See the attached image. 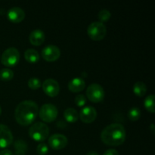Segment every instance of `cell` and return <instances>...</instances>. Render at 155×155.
Masks as SVG:
<instances>
[{"label": "cell", "mask_w": 155, "mask_h": 155, "mask_svg": "<svg viewBox=\"0 0 155 155\" xmlns=\"http://www.w3.org/2000/svg\"><path fill=\"white\" fill-rule=\"evenodd\" d=\"M39 107L35 101L25 100L18 104L15 110V118L20 125L28 126L36 120Z\"/></svg>", "instance_id": "1"}, {"label": "cell", "mask_w": 155, "mask_h": 155, "mask_svg": "<svg viewBox=\"0 0 155 155\" xmlns=\"http://www.w3.org/2000/svg\"><path fill=\"white\" fill-rule=\"evenodd\" d=\"M125 127L120 124H112L106 127L101 133V139L108 146H119L126 140Z\"/></svg>", "instance_id": "2"}, {"label": "cell", "mask_w": 155, "mask_h": 155, "mask_svg": "<svg viewBox=\"0 0 155 155\" xmlns=\"http://www.w3.org/2000/svg\"><path fill=\"white\" fill-rule=\"evenodd\" d=\"M29 135L36 142H44L49 135V128L45 124L42 122L35 123L29 130Z\"/></svg>", "instance_id": "3"}, {"label": "cell", "mask_w": 155, "mask_h": 155, "mask_svg": "<svg viewBox=\"0 0 155 155\" xmlns=\"http://www.w3.org/2000/svg\"><path fill=\"white\" fill-rule=\"evenodd\" d=\"M87 33L92 40L100 41L105 37L107 34V28L103 23L95 21L89 24L87 29Z\"/></svg>", "instance_id": "4"}, {"label": "cell", "mask_w": 155, "mask_h": 155, "mask_svg": "<svg viewBox=\"0 0 155 155\" xmlns=\"http://www.w3.org/2000/svg\"><path fill=\"white\" fill-rule=\"evenodd\" d=\"M20 57L19 51L15 47H10L2 53L1 62L6 67H14L19 62Z\"/></svg>", "instance_id": "5"}, {"label": "cell", "mask_w": 155, "mask_h": 155, "mask_svg": "<svg viewBox=\"0 0 155 155\" xmlns=\"http://www.w3.org/2000/svg\"><path fill=\"white\" fill-rule=\"evenodd\" d=\"M58 114V110L56 106L49 103L43 104L39 111L40 119L46 123H51L55 120Z\"/></svg>", "instance_id": "6"}, {"label": "cell", "mask_w": 155, "mask_h": 155, "mask_svg": "<svg viewBox=\"0 0 155 155\" xmlns=\"http://www.w3.org/2000/svg\"><path fill=\"white\" fill-rule=\"evenodd\" d=\"M104 90L101 85L92 83L86 89V97L89 101L94 103H98L103 101L104 98Z\"/></svg>", "instance_id": "7"}, {"label": "cell", "mask_w": 155, "mask_h": 155, "mask_svg": "<svg viewBox=\"0 0 155 155\" xmlns=\"http://www.w3.org/2000/svg\"><path fill=\"white\" fill-rule=\"evenodd\" d=\"M42 57L46 61L52 62L55 61L60 58L61 51L60 48L54 45H49L45 46L42 49Z\"/></svg>", "instance_id": "8"}, {"label": "cell", "mask_w": 155, "mask_h": 155, "mask_svg": "<svg viewBox=\"0 0 155 155\" xmlns=\"http://www.w3.org/2000/svg\"><path fill=\"white\" fill-rule=\"evenodd\" d=\"M13 135L10 129L4 124H0V148H5L13 142Z\"/></svg>", "instance_id": "9"}, {"label": "cell", "mask_w": 155, "mask_h": 155, "mask_svg": "<svg viewBox=\"0 0 155 155\" xmlns=\"http://www.w3.org/2000/svg\"><path fill=\"white\" fill-rule=\"evenodd\" d=\"M68 138L64 135L55 133L48 139V145L54 150H61L68 145Z\"/></svg>", "instance_id": "10"}, {"label": "cell", "mask_w": 155, "mask_h": 155, "mask_svg": "<svg viewBox=\"0 0 155 155\" xmlns=\"http://www.w3.org/2000/svg\"><path fill=\"white\" fill-rule=\"evenodd\" d=\"M44 92L49 97H55L58 95L60 86L58 83L54 79H47L42 84Z\"/></svg>", "instance_id": "11"}, {"label": "cell", "mask_w": 155, "mask_h": 155, "mask_svg": "<svg viewBox=\"0 0 155 155\" xmlns=\"http://www.w3.org/2000/svg\"><path fill=\"white\" fill-rule=\"evenodd\" d=\"M80 117L83 123L86 124L92 123L97 117L96 110L92 106H86L80 110Z\"/></svg>", "instance_id": "12"}, {"label": "cell", "mask_w": 155, "mask_h": 155, "mask_svg": "<svg viewBox=\"0 0 155 155\" xmlns=\"http://www.w3.org/2000/svg\"><path fill=\"white\" fill-rule=\"evenodd\" d=\"M8 18L13 23H20L25 18V12L20 7H12L8 11Z\"/></svg>", "instance_id": "13"}, {"label": "cell", "mask_w": 155, "mask_h": 155, "mask_svg": "<svg viewBox=\"0 0 155 155\" xmlns=\"http://www.w3.org/2000/svg\"><path fill=\"white\" fill-rule=\"evenodd\" d=\"M45 39V36L44 32L40 29H36L30 33L29 36V40L30 43L36 46L41 45Z\"/></svg>", "instance_id": "14"}, {"label": "cell", "mask_w": 155, "mask_h": 155, "mask_svg": "<svg viewBox=\"0 0 155 155\" xmlns=\"http://www.w3.org/2000/svg\"><path fill=\"white\" fill-rule=\"evenodd\" d=\"M86 87V83L84 80L80 77H76L72 79L68 83V89L72 92H80Z\"/></svg>", "instance_id": "15"}, {"label": "cell", "mask_w": 155, "mask_h": 155, "mask_svg": "<svg viewBox=\"0 0 155 155\" xmlns=\"http://www.w3.org/2000/svg\"><path fill=\"white\" fill-rule=\"evenodd\" d=\"M15 155H25L27 151V144L23 139H18L14 144Z\"/></svg>", "instance_id": "16"}, {"label": "cell", "mask_w": 155, "mask_h": 155, "mask_svg": "<svg viewBox=\"0 0 155 155\" xmlns=\"http://www.w3.org/2000/svg\"><path fill=\"white\" fill-rule=\"evenodd\" d=\"M64 116L65 120L69 123H75L78 120V112L73 107H68L64 112Z\"/></svg>", "instance_id": "17"}, {"label": "cell", "mask_w": 155, "mask_h": 155, "mask_svg": "<svg viewBox=\"0 0 155 155\" xmlns=\"http://www.w3.org/2000/svg\"><path fill=\"white\" fill-rule=\"evenodd\" d=\"M24 58L30 63H36L39 60V54L33 48H28L24 52Z\"/></svg>", "instance_id": "18"}, {"label": "cell", "mask_w": 155, "mask_h": 155, "mask_svg": "<svg viewBox=\"0 0 155 155\" xmlns=\"http://www.w3.org/2000/svg\"><path fill=\"white\" fill-rule=\"evenodd\" d=\"M133 92L135 95L139 97H142L147 92V86L143 82H136L133 86Z\"/></svg>", "instance_id": "19"}, {"label": "cell", "mask_w": 155, "mask_h": 155, "mask_svg": "<svg viewBox=\"0 0 155 155\" xmlns=\"http://www.w3.org/2000/svg\"><path fill=\"white\" fill-rule=\"evenodd\" d=\"M154 95H150L145 99L144 101V105L146 110L148 111L151 112V113H154L155 109H154Z\"/></svg>", "instance_id": "20"}, {"label": "cell", "mask_w": 155, "mask_h": 155, "mask_svg": "<svg viewBox=\"0 0 155 155\" xmlns=\"http://www.w3.org/2000/svg\"><path fill=\"white\" fill-rule=\"evenodd\" d=\"M14 77V72L9 68L0 70V80L2 81H9Z\"/></svg>", "instance_id": "21"}, {"label": "cell", "mask_w": 155, "mask_h": 155, "mask_svg": "<svg viewBox=\"0 0 155 155\" xmlns=\"http://www.w3.org/2000/svg\"><path fill=\"white\" fill-rule=\"evenodd\" d=\"M129 119L132 121H137L141 117V110L139 107H132L128 112Z\"/></svg>", "instance_id": "22"}, {"label": "cell", "mask_w": 155, "mask_h": 155, "mask_svg": "<svg viewBox=\"0 0 155 155\" xmlns=\"http://www.w3.org/2000/svg\"><path fill=\"white\" fill-rule=\"evenodd\" d=\"M28 86L31 89L33 90H36V89H39L40 86H42V83H41V80H39L37 77H32L30 80H28Z\"/></svg>", "instance_id": "23"}, {"label": "cell", "mask_w": 155, "mask_h": 155, "mask_svg": "<svg viewBox=\"0 0 155 155\" xmlns=\"http://www.w3.org/2000/svg\"><path fill=\"white\" fill-rule=\"evenodd\" d=\"M111 17V14H110V11L107 10V9H102L98 13V18L101 21L100 22H105L107 21Z\"/></svg>", "instance_id": "24"}, {"label": "cell", "mask_w": 155, "mask_h": 155, "mask_svg": "<svg viewBox=\"0 0 155 155\" xmlns=\"http://www.w3.org/2000/svg\"><path fill=\"white\" fill-rule=\"evenodd\" d=\"M36 151L39 155H45L48 152V147L46 144L40 143L36 148Z\"/></svg>", "instance_id": "25"}, {"label": "cell", "mask_w": 155, "mask_h": 155, "mask_svg": "<svg viewBox=\"0 0 155 155\" xmlns=\"http://www.w3.org/2000/svg\"><path fill=\"white\" fill-rule=\"evenodd\" d=\"M75 103L79 107H83L86 103V98L83 95H78L75 98Z\"/></svg>", "instance_id": "26"}, {"label": "cell", "mask_w": 155, "mask_h": 155, "mask_svg": "<svg viewBox=\"0 0 155 155\" xmlns=\"http://www.w3.org/2000/svg\"><path fill=\"white\" fill-rule=\"evenodd\" d=\"M103 155H119V152L115 149H108L104 151Z\"/></svg>", "instance_id": "27"}, {"label": "cell", "mask_w": 155, "mask_h": 155, "mask_svg": "<svg viewBox=\"0 0 155 155\" xmlns=\"http://www.w3.org/2000/svg\"><path fill=\"white\" fill-rule=\"evenodd\" d=\"M0 155H14V154L10 150L4 149L0 151Z\"/></svg>", "instance_id": "28"}, {"label": "cell", "mask_w": 155, "mask_h": 155, "mask_svg": "<svg viewBox=\"0 0 155 155\" xmlns=\"http://www.w3.org/2000/svg\"><path fill=\"white\" fill-rule=\"evenodd\" d=\"M86 155H99V154H98L96 151H89V152H88L87 154H86Z\"/></svg>", "instance_id": "29"}, {"label": "cell", "mask_w": 155, "mask_h": 155, "mask_svg": "<svg viewBox=\"0 0 155 155\" xmlns=\"http://www.w3.org/2000/svg\"><path fill=\"white\" fill-rule=\"evenodd\" d=\"M151 130H152V133H154V124H151Z\"/></svg>", "instance_id": "30"}, {"label": "cell", "mask_w": 155, "mask_h": 155, "mask_svg": "<svg viewBox=\"0 0 155 155\" xmlns=\"http://www.w3.org/2000/svg\"><path fill=\"white\" fill-rule=\"evenodd\" d=\"M2 114V108H1V106H0V115H1Z\"/></svg>", "instance_id": "31"}]
</instances>
